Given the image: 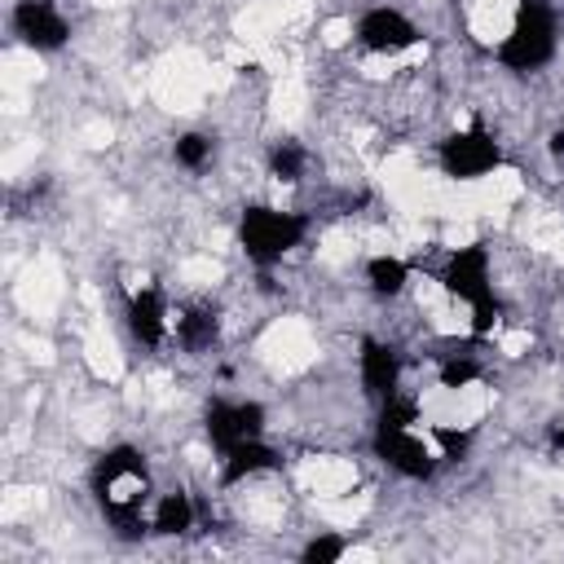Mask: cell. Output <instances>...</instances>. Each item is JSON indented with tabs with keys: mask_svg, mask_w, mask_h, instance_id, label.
<instances>
[{
	"mask_svg": "<svg viewBox=\"0 0 564 564\" xmlns=\"http://www.w3.org/2000/svg\"><path fill=\"white\" fill-rule=\"evenodd\" d=\"M352 40L361 44L366 57H410L419 48V22L410 13H401L397 4H370L357 13L352 22Z\"/></svg>",
	"mask_w": 564,
	"mask_h": 564,
	"instance_id": "cell-7",
	"label": "cell"
},
{
	"mask_svg": "<svg viewBox=\"0 0 564 564\" xmlns=\"http://www.w3.org/2000/svg\"><path fill=\"white\" fill-rule=\"evenodd\" d=\"M348 551H352V542H348L344 533H330V529H326V533H313V538L300 546V560H304V564H335V560H344Z\"/></svg>",
	"mask_w": 564,
	"mask_h": 564,
	"instance_id": "cell-17",
	"label": "cell"
},
{
	"mask_svg": "<svg viewBox=\"0 0 564 564\" xmlns=\"http://www.w3.org/2000/svg\"><path fill=\"white\" fill-rule=\"evenodd\" d=\"M308 238V216L278 203H247L238 216V247L256 269L282 264Z\"/></svg>",
	"mask_w": 564,
	"mask_h": 564,
	"instance_id": "cell-4",
	"label": "cell"
},
{
	"mask_svg": "<svg viewBox=\"0 0 564 564\" xmlns=\"http://www.w3.org/2000/svg\"><path fill=\"white\" fill-rule=\"evenodd\" d=\"M551 445H555V449H564V419H560V427L551 432Z\"/></svg>",
	"mask_w": 564,
	"mask_h": 564,
	"instance_id": "cell-20",
	"label": "cell"
},
{
	"mask_svg": "<svg viewBox=\"0 0 564 564\" xmlns=\"http://www.w3.org/2000/svg\"><path fill=\"white\" fill-rule=\"evenodd\" d=\"M436 167L449 181H485L502 167V141L485 128H454L436 141Z\"/></svg>",
	"mask_w": 564,
	"mask_h": 564,
	"instance_id": "cell-5",
	"label": "cell"
},
{
	"mask_svg": "<svg viewBox=\"0 0 564 564\" xmlns=\"http://www.w3.org/2000/svg\"><path fill=\"white\" fill-rule=\"evenodd\" d=\"M9 31L26 53H57L75 35V26H70V18L62 13L57 0H13Z\"/></svg>",
	"mask_w": 564,
	"mask_h": 564,
	"instance_id": "cell-8",
	"label": "cell"
},
{
	"mask_svg": "<svg viewBox=\"0 0 564 564\" xmlns=\"http://www.w3.org/2000/svg\"><path fill=\"white\" fill-rule=\"evenodd\" d=\"M273 467H278V449L264 445V436L242 441V445H229L220 454V480L225 485H247V480H256V476H264Z\"/></svg>",
	"mask_w": 564,
	"mask_h": 564,
	"instance_id": "cell-12",
	"label": "cell"
},
{
	"mask_svg": "<svg viewBox=\"0 0 564 564\" xmlns=\"http://www.w3.org/2000/svg\"><path fill=\"white\" fill-rule=\"evenodd\" d=\"M546 150H551L555 159H564V123H560V128L551 132V145H546Z\"/></svg>",
	"mask_w": 564,
	"mask_h": 564,
	"instance_id": "cell-19",
	"label": "cell"
},
{
	"mask_svg": "<svg viewBox=\"0 0 564 564\" xmlns=\"http://www.w3.org/2000/svg\"><path fill=\"white\" fill-rule=\"evenodd\" d=\"M123 322H128V335L141 348H159L163 339H172V304L150 282H141V286L128 291V317Z\"/></svg>",
	"mask_w": 564,
	"mask_h": 564,
	"instance_id": "cell-10",
	"label": "cell"
},
{
	"mask_svg": "<svg viewBox=\"0 0 564 564\" xmlns=\"http://www.w3.org/2000/svg\"><path fill=\"white\" fill-rule=\"evenodd\" d=\"M375 454L405 480H427L441 463L432 432L419 423H375Z\"/></svg>",
	"mask_w": 564,
	"mask_h": 564,
	"instance_id": "cell-6",
	"label": "cell"
},
{
	"mask_svg": "<svg viewBox=\"0 0 564 564\" xmlns=\"http://www.w3.org/2000/svg\"><path fill=\"white\" fill-rule=\"evenodd\" d=\"M436 379H441L445 392L476 388V379H480V361H476V357H458V352H449V357L436 366Z\"/></svg>",
	"mask_w": 564,
	"mask_h": 564,
	"instance_id": "cell-18",
	"label": "cell"
},
{
	"mask_svg": "<svg viewBox=\"0 0 564 564\" xmlns=\"http://www.w3.org/2000/svg\"><path fill=\"white\" fill-rule=\"evenodd\" d=\"M172 159H176V167H185V172H203V167H212V159H216V141H212L207 132H181V137L172 141Z\"/></svg>",
	"mask_w": 564,
	"mask_h": 564,
	"instance_id": "cell-16",
	"label": "cell"
},
{
	"mask_svg": "<svg viewBox=\"0 0 564 564\" xmlns=\"http://www.w3.org/2000/svg\"><path fill=\"white\" fill-rule=\"evenodd\" d=\"M441 291L467 308L471 317V335H494L498 330V295H494V264H489V247L480 242H458L445 256L441 269Z\"/></svg>",
	"mask_w": 564,
	"mask_h": 564,
	"instance_id": "cell-1",
	"label": "cell"
},
{
	"mask_svg": "<svg viewBox=\"0 0 564 564\" xmlns=\"http://www.w3.org/2000/svg\"><path fill=\"white\" fill-rule=\"evenodd\" d=\"M308 172V150L300 141H273L269 150V176L282 185H300Z\"/></svg>",
	"mask_w": 564,
	"mask_h": 564,
	"instance_id": "cell-15",
	"label": "cell"
},
{
	"mask_svg": "<svg viewBox=\"0 0 564 564\" xmlns=\"http://www.w3.org/2000/svg\"><path fill=\"white\" fill-rule=\"evenodd\" d=\"M560 48V13L551 0H516L507 31L498 40V66L529 75L542 70Z\"/></svg>",
	"mask_w": 564,
	"mask_h": 564,
	"instance_id": "cell-3",
	"label": "cell"
},
{
	"mask_svg": "<svg viewBox=\"0 0 564 564\" xmlns=\"http://www.w3.org/2000/svg\"><path fill=\"white\" fill-rule=\"evenodd\" d=\"M93 494L101 498L106 516L123 529H141V507L150 498V467L137 445H110L93 463Z\"/></svg>",
	"mask_w": 564,
	"mask_h": 564,
	"instance_id": "cell-2",
	"label": "cell"
},
{
	"mask_svg": "<svg viewBox=\"0 0 564 564\" xmlns=\"http://www.w3.org/2000/svg\"><path fill=\"white\" fill-rule=\"evenodd\" d=\"M194 498L185 494V489H163L159 498H154V507H150V533H159V538H181V533H189L194 529Z\"/></svg>",
	"mask_w": 564,
	"mask_h": 564,
	"instance_id": "cell-14",
	"label": "cell"
},
{
	"mask_svg": "<svg viewBox=\"0 0 564 564\" xmlns=\"http://www.w3.org/2000/svg\"><path fill=\"white\" fill-rule=\"evenodd\" d=\"M264 419L269 410L260 401H247V397H220L207 405L203 414V436L216 454H225L229 445H242V441H256L264 436Z\"/></svg>",
	"mask_w": 564,
	"mask_h": 564,
	"instance_id": "cell-9",
	"label": "cell"
},
{
	"mask_svg": "<svg viewBox=\"0 0 564 564\" xmlns=\"http://www.w3.org/2000/svg\"><path fill=\"white\" fill-rule=\"evenodd\" d=\"M357 379L366 388V397L388 401L392 392H401V352L388 339H366L357 352Z\"/></svg>",
	"mask_w": 564,
	"mask_h": 564,
	"instance_id": "cell-11",
	"label": "cell"
},
{
	"mask_svg": "<svg viewBox=\"0 0 564 564\" xmlns=\"http://www.w3.org/2000/svg\"><path fill=\"white\" fill-rule=\"evenodd\" d=\"M366 286H370V295H379V300H401V295L414 286V273H410V264H405L397 251H375V256L366 260Z\"/></svg>",
	"mask_w": 564,
	"mask_h": 564,
	"instance_id": "cell-13",
	"label": "cell"
}]
</instances>
